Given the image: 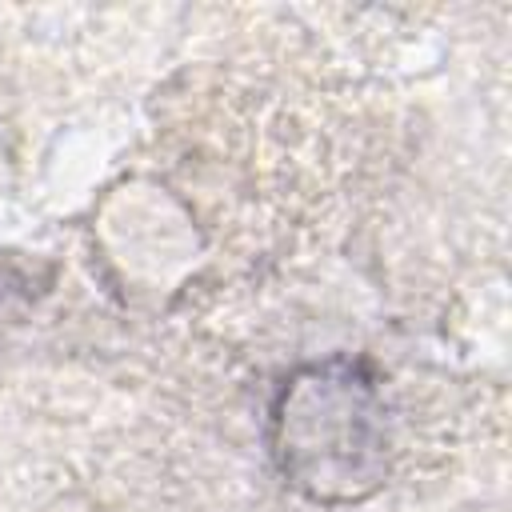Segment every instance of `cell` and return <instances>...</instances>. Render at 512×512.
<instances>
[{"label": "cell", "mask_w": 512, "mask_h": 512, "mask_svg": "<svg viewBox=\"0 0 512 512\" xmlns=\"http://www.w3.org/2000/svg\"><path fill=\"white\" fill-rule=\"evenodd\" d=\"M268 452L288 488L312 504H356L388 476V404L360 356L288 372L268 408Z\"/></svg>", "instance_id": "cell-1"}]
</instances>
